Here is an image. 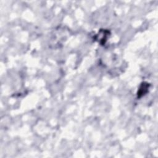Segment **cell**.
<instances>
[{"instance_id": "1", "label": "cell", "mask_w": 158, "mask_h": 158, "mask_svg": "<svg viewBox=\"0 0 158 158\" xmlns=\"http://www.w3.org/2000/svg\"><path fill=\"white\" fill-rule=\"evenodd\" d=\"M149 86L150 85L146 82L141 84L137 94L138 98H140L142 96L145 95V94L148 92V90L149 89Z\"/></svg>"}]
</instances>
